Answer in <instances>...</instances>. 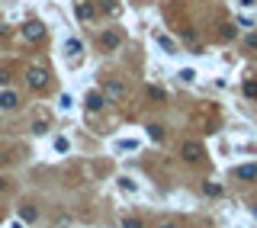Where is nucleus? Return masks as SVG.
Listing matches in <instances>:
<instances>
[{
  "label": "nucleus",
  "mask_w": 257,
  "mask_h": 228,
  "mask_svg": "<svg viewBox=\"0 0 257 228\" xmlns=\"http://www.w3.org/2000/svg\"><path fill=\"white\" fill-rule=\"evenodd\" d=\"M180 80H187V84H190V80H196V71H190V68L180 71Z\"/></svg>",
  "instance_id": "18"
},
{
  "label": "nucleus",
  "mask_w": 257,
  "mask_h": 228,
  "mask_svg": "<svg viewBox=\"0 0 257 228\" xmlns=\"http://www.w3.org/2000/svg\"><path fill=\"white\" fill-rule=\"evenodd\" d=\"M235 32H238V29H235L232 23H225V26H222V39H235Z\"/></svg>",
  "instance_id": "12"
},
{
  "label": "nucleus",
  "mask_w": 257,
  "mask_h": 228,
  "mask_svg": "<svg viewBox=\"0 0 257 228\" xmlns=\"http://www.w3.org/2000/svg\"><path fill=\"white\" fill-rule=\"evenodd\" d=\"M16 106H19V97H16L13 90H3V93H0V110L10 113V110H16Z\"/></svg>",
  "instance_id": "6"
},
{
  "label": "nucleus",
  "mask_w": 257,
  "mask_h": 228,
  "mask_svg": "<svg viewBox=\"0 0 257 228\" xmlns=\"http://www.w3.org/2000/svg\"><path fill=\"white\" fill-rule=\"evenodd\" d=\"M74 13H77V19H93V3L90 0H77V3H74Z\"/></svg>",
  "instance_id": "4"
},
{
  "label": "nucleus",
  "mask_w": 257,
  "mask_h": 228,
  "mask_svg": "<svg viewBox=\"0 0 257 228\" xmlns=\"http://www.w3.org/2000/svg\"><path fill=\"white\" fill-rule=\"evenodd\" d=\"M257 3V0H241V6H254Z\"/></svg>",
  "instance_id": "23"
},
{
  "label": "nucleus",
  "mask_w": 257,
  "mask_h": 228,
  "mask_svg": "<svg viewBox=\"0 0 257 228\" xmlns=\"http://www.w3.org/2000/svg\"><path fill=\"white\" fill-rule=\"evenodd\" d=\"M19 216H23V222H36V206H23V209H19Z\"/></svg>",
  "instance_id": "10"
},
{
  "label": "nucleus",
  "mask_w": 257,
  "mask_h": 228,
  "mask_svg": "<svg viewBox=\"0 0 257 228\" xmlns=\"http://www.w3.org/2000/svg\"><path fill=\"white\" fill-rule=\"evenodd\" d=\"M158 42H161V49H164V52H174V42L167 36H158Z\"/></svg>",
  "instance_id": "15"
},
{
  "label": "nucleus",
  "mask_w": 257,
  "mask_h": 228,
  "mask_svg": "<svg viewBox=\"0 0 257 228\" xmlns=\"http://www.w3.org/2000/svg\"><path fill=\"white\" fill-rule=\"evenodd\" d=\"M3 190H6V180H3V177H0V193H3Z\"/></svg>",
  "instance_id": "24"
},
{
  "label": "nucleus",
  "mask_w": 257,
  "mask_h": 228,
  "mask_svg": "<svg viewBox=\"0 0 257 228\" xmlns=\"http://www.w3.org/2000/svg\"><path fill=\"white\" fill-rule=\"evenodd\" d=\"M103 93H100V90H93V93H87V100H84V103H87V110H90V113H100V110H103Z\"/></svg>",
  "instance_id": "5"
},
{
  "label": "nucleus",
  "mask_w": 257,
  "mask_h": 228,
  "mask_svg": "<svg viewBox=\"0 0 257 228\" xmlns=\"http://www.w3.org/2000/svg\"><path fill=\"white\" fill-rule=\"evenodd\" d=\"M100 45H103V49H119V45H123V36H119L116 29H110V32L100 36Z\"/></svg>",
  "instance_id": "3"
},
{
  "label": "nucleus",
  "mask_w": 257,
  "mask_h": 228,
  "mask_svg": "<svg viewBox=\"0 0 257 228\" xmlns=\"http://www.w3.org/2000/svg\"><path fill=\"white\" fill-rule=\"evenodd\" d=\"M13 228H23V225H13Z\"/></svg>",
  "instance_id": "25"
},
{
  "label": "nucleus",
  "mask_w": 257,
  "mask_h": 228,
  "mask_svg": "<svg viewBox=\"0 0 257 228\" xmlns=\"http://www.w3.org/2000/svg\"><path fill=\"white\" fill-rule=\"evenodd\" d=\"M148 135L158 142V138H164V132H161V125H148Z\"/></svg>",
  "instance_id": "13"
},
{
  "label": "nucleus",
  "mask_w": 257,
  "mask_h": 228,
  "mask_svg": "<svg viewBox=\"0 0 257 228\" xmlns=\"http://www.w3.org/2000/svg\"><path fill=\"white\" fill-rule=\"evenodd\" d=\"M206 193H209V196H219L222 186H219V183H206Z\"/></svg>",
  "instance_id": "17"
},
{
  "label": "nucleus",
  "mask_w": 257,
  "mask_h": 228,
  "mask_svg": "<svg viewBox=\"0 0 257 228\" xmlns=\"http://www.w3.org/2000/svg\"><path fill=\"white\" fill-rule=\"evenodd\" d=\"M245 93H248L251 100H257V84H254V80H248V84H245Z\"/></svg>",
  "instance_id": "14"
},
{
  "label": "nucleus",
  "mask_w": 257,
  "mask_h": 228,
  "mask_svg": "<svg viewBox=\"0 0 257 228\" xmlns=\"http://www.w3.org/2000/svg\"><path fill=\"white\" fill-rule=\"evenodd\" d=\"M199 158H202V148L196 142H187L184 145V161H199Z\"/></svg>",
  "instance_id": "8"
},
{
  "label": "nucleus",
  "mask_w": 257,
  "mask_h": 228,
  "mask_svg": "<svg viewBox=\"0 0 257 228\" xmlns=\"http://www.w3.org/2000/svg\"><path fill=\"white\" fill-rule=\"evenodd\" d=\"M26 84H29L32 90H42V87L49 84V71H45L42 64H36V68H29V71H26Z\"/></svg>",
  "instance_id": "1"
},
{
  "label": "nucleus",
  "mask_w": 257,
  "mask_h": 228,
  "mask_svg": "<svg viewBox=\"0 0 257 228\" xmlns=\"http://www.w3.org/2000/svg\"><path fill=\"white\" fill-rule=\"evenodd\" d=\"M23 36H26V39H29V42H39V39H42V36H45V29H42V26H39V23H26V29H23Z\"/></svg>",
  "instance_id": "7"
},
{
  "label": "nucleus",
  "mask_w": 257,
  "mask_h": 228,
  "mask_svg": "<svg viewBox=\"0 0 257 228\" xmlns=\"http://www.w3.org/2000/svg\"><path fill=\"white\" fill-rule=\"evenodd\" d=\"M55 151H67V138H55Z\"/></svg>",
  "instance_id": "20"
},
{
  "label": "nucleus",
  "mask_w": 257,
  "mask_h": 228,
  "mask_svg": "<svg viewBox=\"0 0 257 228\" xmlns=\"http://www.w3.org/2000/svg\"><path fill=\"white\" fill-rule=\"evenodd\" d=\"M248 45H251V49H257V32H251V36H248Z\"/></svg>",
  "instance_id": "22"
},
{
  "label": "nucleus",
  "mask_w": 257,
  "mask_h": 228,
  "mask_svg": "<svg viewBox=\"0 0 257 228\" xmlns=\"http://www.w3.org/2000/svg\"><path fill=\"white\" fill-rule=\"evenodd\" d=\"M148 93H151V100H164V90H158V87H148Z\"/></svg>",
  "instance_id": "19"
},
{
  "label": "nucleus",
  "mask_w": 257,
  "mask_h": 228,
  "mask_svg": "<svg viewBox=\"0 0 257 228\" xmlns=\"http://www.w3.org/2000/svg\"><path fill=\"white\" fill-rule=\"evenodd\" d=\"M45 129H49V122H45V119H39V122L36 125H32V132H36V135H42V132Z\"/></svg>",
  "instance_id": "16"
},
{
  "label": "nucleus",
  "mask_w": 257,
  "mask_h": 228,
  "mask_svg": "<svg viewBox=\"0 0 257 228\" xmlns=\"http://www.w3.org/2000/svg\"><path fill=\"white\" fill-rule=\"evenodd\" d=\"M64 52H67V55H80V42H77V39H67V42H64Z\"/></svg>",
  "instance_id": "11"
},
{
  "label": "nucleus",
  "mask_w": 257,
  "mask_h": 228,
  "mask_svg": "<svg viewBox=\"0 0 257 228\" xmlns=\"http://www.w3.org/2000/svg\"><path fill=\"white\" fill-rule=\"evenodd\" d=\"M235 173H238L241 180H254V177H257V164H241Z\"/></svg>",
  "instance_id": "9"
},
{
  "label": "nucleus",
  "mask_w": 257,
  "mask_h": 228,
  "mask_svg": "<svg viewBox=\"0 0 257 228\" xmlns=\"http://www.w3.org/2000/svg\"><path fill=\"white\" fill-rule=\"evenodd\" d=\"M123 228H141V222H138V219H126Z\"/></svg>",
  "instance_id": "21"
},
{
  "label": "nucleus",
  "mask_w": 257,
  "mask_h": 228,
  "mask_svg": "<svg viewBox=\"0 0 257 228\" xmlns=\"http://www.w3.org/2000/svg\"><path fill=\"white\" fill-rule=\"evenodd\" d=\"M103 97H106V100H113V103H119V100L126 97V87L119 84L116 77H110V80L103 84Z\"/></svg>",
  "instance_id": "2"
}]
</instances>
